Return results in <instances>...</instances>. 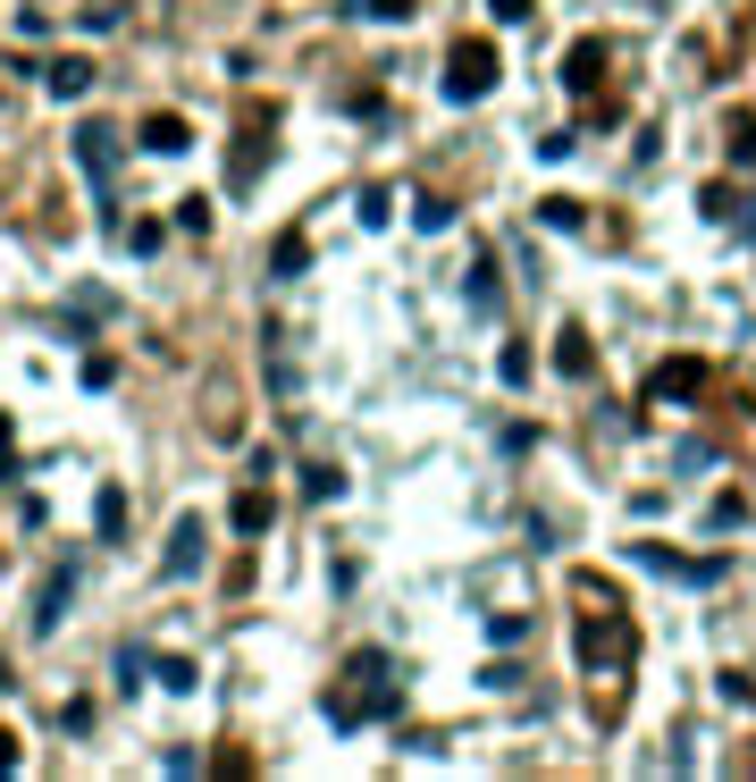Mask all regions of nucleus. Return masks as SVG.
I'll return each mask as SVG.
<instances>
[{"mask_svg": "<svg viewBox=\"0 0 756 782\" xmlns=\"http://www.w3.org/2000/svg\"><path fill=\"white\" fill-rule=\"evenodd\" d=\"M580 656H588V665H614V656H630V631L597 614V623H580Z\"/></svg>", "mask_w": 756, "mask_h": 782, "instance_id": "7", "label": "nucleus"}, {"mask_svg": "<svg viewBox=\"0 0 756 782\" xmlns=\"http://www.w3.org/2000/svg\"><path fill=\"white\" fill-rule=\"evenodd\" d=\"M496 370H505V379L521 387V379H529V345H505V354H496Z\"/></svg>", "mask_w": 756, "mask_h": 782, "instance_id": "23", "label": "nucleus"}, {"mask_svg": "<svg viewBox=\"0 0 756 782\" xmlns=\"http://www.w3.org/2000/svg\"><path fill=\"white\" fill-rule=\"evenodd\" d=\"M555 370H564V379H588V370H597V345H588L580 328H555Z\"/></svg>", "mask_w": 756, "mask_h": 782, "instance_id": "10", "label": "nucleus"}, {"mask_svg": "<svg viewBox=\"0 0 756 782\" xmlns=\"http://www.w3.org/2000/svg\"><path fill=\"white\" fill-rule=\"evenodd\" d=\"M76 160H84V177H110L118 169V135L110 127H76Z\"/></svg>", "mask_w": 756, "mask_h": 782, "instance_id": "8", "label": "nucleus"}, {"mask_svg": "<svg viewBox=\"0 0 756 782\" xmlns=\"http://www.w3.org/2000/svg\"><path fill=\"white\" fill-rule=\"evenodd\" d=\"M496 93V51L488 42H454L446 59V101H488Z\"/></svg>", "mask_w": 756, "mask_h": 782, "instance_id": "1", "label": "nucleus"}, {"mask_svg": "<svg viewBox=\"0 0 756 782\" xmlns=\"http://www.w3.org/2000/svg\"><path fill=\"white\" fill-rule=\"evenodd\" d=\"M135 143H143V152H169V160H177V152H186V143H193V127H186V118H177V110H151Z\"/></svg>", "mask_w": 756, "mask_h": 782, "instance_id": "6", "label": "nucleus"}, {"mask_svg": "<svg viewBox=\"0 0 756 782\" xmlns=\"http://www.w3.org/2000/svg\"><path fill=\"white\" fill-rule=\"evenodd\" d=\"M488 18H496V26H521V18H529V0H488Z\"/></svg>", "mask_w": 756, "mask_h": 782, "instance_id": "25", "label": "nucleus"}, {"mask_svg": "<svg viewBox=\"0 0 756 782\" xmlns=\"http://www.w3.org/2000/svg\"><path fill=\"white\" fill-rule=\"evenodd\" d=\"M412 228H454V202H437V194H412Z\"/></svg>", "mask_w": 756, "mask_h": 782, "instance_id": "14", "label": "nucleus"}, {"mask_svg": "<svg viewBox=\"0 0 756 782\" xmlns=\"http://www.w3.org/2000/svg\"><path fill=\"white\" fill-rule=\"evenodd\" d=\"M732 160H739V169H756V118H732Z\"/></svg>", "mask_w": 756, "mask_h": 782, "instance_id": "19", "label": "nucleus"}, {"mask_svg": "<svg viewBox=\"0 0 756 782\" xmlns=\"http://www.w3.org/2000/svg\"><path fill=\"white\" fill-rule=\"evenodd\" d=\"M538 219H547V228H580V202H564V194H547V202H538Z\"/></svg>", "mask_w": 756, "mask_h": 782, "instance_id": "21", "label": "nucleus"}, {"mask_svg": "<svg viewBox=\"0 0 756 782\" xmlns=\"http://www.w3.org/2000/svg\"><path fill=\"white\" fill-rule=\"evenodd\" d=\"M597 77H605V42H571L564 51V85L571 93H597Z\"/></svg>", "mask_w": 756, "mask_h": 782, "instance_id": "9", "label": "nucleus"}, {"mask_svg": "<svg viewBox=\"0 0 756 782\" xmlns=\"http://www.w3.org/2000/svg\"><path fill=\"white\" fill-rule=\"evenodd\" d=\"M269 522H278L269 488H245V496H236V531H269Z\"/></svg>", "mask_w": 756, "mask_h": 782, "instance_id": "12", "label": "nucleus"}, {"mask_svg": "<svg viewBox=\"0 0 756 782\" xmlns=\"http://www.w3.org/2000/svg\"><path fill=\"white\" fill-rule=\"evenodd\" d=\"M0 774H18V741L9 732H0Z\"/></svg>", "mask_w": 756, "mask_h": 782, "instance_id": "26", "label": "nucleus"}, {"mask_svg": "<svg viewBox=\"0 0 756 782\" xmlns=\"http://www.w3.org/2000/svg\"><path fill=\"white\" fill-rule=\"evenodd\" d=\"M361 9H370V18H387V26H396V18H412L420 0H361Z\"/></svg>", "mask_w": 756, "mask_h": 782, "instance_id": "24", "label": "nucleus"}, {"mask_svg": "<svg viewBox=\"0 0 756 782\" xmlns=\"http://www.w3.org/2000/svg\"><path fill=\"white\" fill-rule=\"evenodd\" d=\"M630 564H647V573H664V581H689V590H706V581H723V555H673V547H647V538H630Z\"/></svg>", "mask_w": 756, "mask_h": 782, "instance_id": "2", "label": "nucleus"}, {"mask_svg": "<svg viewBox=\"0 0 756 782\" xmlns=\"http://www.w3.org/2000/svg\"><path fill=\"white\" fill-rule=\"evenodd\" d=\"M698 210H706V219H739V194H732V186H706Z\"/></svg>", "mask_w": 756, "mask_h": 782, "instance_id": "18", "label": "nucleus"}, {"mask_svg": "<svg viewBox=\"0 0 756 782\" xmlns=\"http://www.w3.org/2000/svg\"><path fill=\"white\" fill-rule=\"evenodd\" d=\"M93 531H101V538H118V531H127V488H101V505H93Z\"/></svg>", "mask_w": 756, "mask_h": 782, "instance_id": "13", "label": "nucleus"}, {"mask_svg": "<svg viewBox=\"0 0 756 782\" xmlns=\"http://www.w3.org/2000/svg\"><path fill=\"white\" fill-rule=\"evenodd\" d=\"M51 93L59 101H84V93H93V68H84V59H51Z\"/></svg>", "mask_w": 756, "mask_h": 782, "instance_id": "11", "label": "nucleus"}, {"mask_svg": "<svg viewBox=\"0 0 756 782\" xmlns=\"http://www.w3.org/2000/svg\"><path fill=\"white\" fill-rule=\"evenodd\" d=\"M68 597H76V555H59V564H51V581H42V597H34V631H59Z\"/></svg>", "mask_w": 756, "mask_h": 782, "instance_id": "4", "label": "nucleus"}, {"mask_svg": "<svg viewBox=\"0 0 756 782\" xmlns=\"http://www.w3.org/2000/svg\"><path fill=\"white\" fill-rule=\"evenodd\" d=\"M647 396H664V404H689V396H706V363H698V354H673V363H656Z\"/></svg>", "mask_w": 756, "mask_h": 782, "instance_id": "3", "label": "nucleus"}, {"mask_svg": "<svg viewBox=\"0 0 756 782\" xmlns=\"http://www.w3.org/2000/svg\"><path fill=\"white\" fill-rule=\"evenodd\" d=\"M202 555H210V538H202V522H177V531H169V581H193V573H202Z\"/></svg>", "mask_w": 756, "mask_h": 782, "instance_id": "5", "label": "nucleus"}, {"mask_svg": "<svg viewBox=\"0 0 756 782\" xmlns=\"http://www.w3.org/2000/svg\"><path fill=\"white\" fill-rule=\"evenodd\" d=\"M151 682H160V690H193V665H186V656H160V665H151Z\"/></svg>", "mask_w": 756, "mask_h": 782, "instance_id": "16", "label": "nucleus"}, {"mask_svg": "<svg viewBox=\"0 0 756 782\" xmlns=\"http://www.w3.org/2000/svg\"><path fill=\"white\" fill-rule=\"evenodd\" d=\"M302 261H311V245H302V236H286V245H278V269H269V278H302Z\"/></svg>", "mask_w": 756, "mask_h": 782, "instance_id": "15", "label": "nucleus"}, {"mask_svg": "<svg viewBox=\"0 0 756 782\" xmlns=\"http://www.w3.org/2000/svg\"><path fill=\"white\" fill-rule=\"evenodd\" d=\"M488 269H496V261H471V304H479V311H496V278H488Z\"/></svg>", "mask_w": 756, "mask_h": 782, "instance_id": "22", "label": "nucleus"}, {"mask_svg": "<svg viewBox=\"0 0 756 782\" xmlns=\"http://www.w3.org/2000/svg\"><path fill=\"white\" fill-rule=\"evenodd\" d=\"M337 488H345V472H328V463H311V472H302V496H320V505H328Z\"/></svg>", "mask_w": 756, "mask_h": 782, "instance_id": "17", "label": "nucleus"}, {"mask_svg": "<svg viewBox=\"0 0 756 782\" xmlns=\"http://www.w3.org/2000/svg\"><path fill=\"white\" fill-rule=\"evenodd\" d=\"M76 26H84V34H110V26H118V0H84V18H76Z\"/></svg>", "mask_w": 756, "mask_h": 782, "instance_id": "20", "label": "nucleus"}]
</instances>
